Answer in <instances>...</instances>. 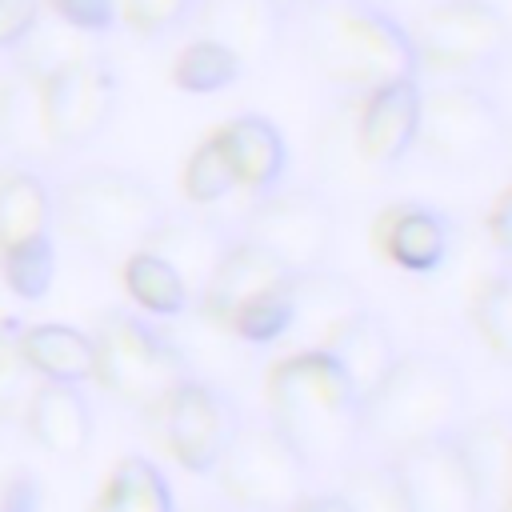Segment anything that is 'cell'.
Returning <instances> with one entry per match:
<instances>
[{
    "mask_svg": "<svg viewBox=\"0 0 512 512\" xmlns=\"http://www.w3.org/2000/svg\"><path fill=\"white\" fill-rule=\"evenodd\" d=\"M268 424L312 472L348 464L360 444V400L320 348H304L268 368Z\"/></svg>",
    "mask_w": 512,
    "mask_h": 512,
    "instance_id": "cell-1",
    "label": "cell"
},
{
    "mask_svg": "<svg viewBox=\"0 0 512 512\" xmlns=\"http://www.w3.org/2000/svg\"><path fill=\"white\" fill-rule=\"evenodd\" d=\"M468 416L464 372L436 352H400L388 376L360 400V444L380 460L420 440L448 436Z\"/></svg>",
    "mask_w": 512,
    "mask_h": 512,
    "instance_id": "cell-2",
    "label": "cell"
},
{
    "mask_svg": "<svg viewBox=\"0 0 512 512\" xmlns=\"http://www.w3.org/2000/svg\"><path fill=\"white\" fill-rule=\"evenodd\" d=\"M304 52L320 76L360 96L420 76L408 28L372 0H324L304 12Z\"/></svg>",
    "mask_w": 512,
    "mask_h": 512,
    "instance_id": "cell-3",
    "label": "cell"
},
{
    "mask_svg": "<svg viewBox=\"0 0 512 512\" xmlns=\"http://www.w3.org/2000/svg\"><path fill=\"white\" fill-rule=\"evenodd\" d=\"M164 212L156 188L128 168L92 164L52 188V224L92 256L124 260L140 252Z\"/></svg>",
    "mask_w": 512,
    "mask_h": 512,
    "instance_id": "cell-4",
    "label": "cell"
},
{
    "mask_svg": "<svg viewBox=\"0 0 512 512\" xmlns=\"http://www.w3.org/2000/svg\"><path fill=\"white\" fill-rule=\"evenodd\" d=\"M96 348V384L120 404L156 416L164 400L192 380V364L180 344L152 320L128 308H104L88 332Z\"/></svg>",
    "mask_w": 512,
    "mask_h": 512,
    "instance_id": "cell-5",
    "label": "cell"
},
{
    "mask_svg": "<svg viewBox=\"0 0 512 512\" xmlns=\"http://www.w3.org/2000/svg\"><path fill=\"white\" fill-rule=\"evenodd\" d=\"M504 140H508V120L484 88L464 80L424 88L416 144L436 168L476 172L504 156Z\"/></svg>",
    "mask_w": 512,
    "mask_h": 512,
    "instance_id": "cell-6",
    "label": "cell"
},
{
    "mask_svg": "<svg viewBox=\"0 0 512 512\" xmlns=\"http://www.w3.org/2000/svg\"><path fill=\"white\" fill-rule=\"evenodd\" d=\"M212 476L236 512H288L308 496L312 468L268 420H244Z\"/></svg>",
    "mask_w": 512,
    "mask_h": 512,
    "instance_id": "cell-7",
    "label": "cell"
},
{
    "mask_svg": "<svg viewBox=\"0 0 512 512\" xmlns=\"http://www.w3.org/2000/svg\"><path fill=\"white\" fill-rule=\"evenodd\" d=\"M408 36L416 68L436 76H484L496 72L512 52L504 28L480 0H440Z\"/></svg>",
    "mask_w": 512,
    "mask_h": 512,
    "instance_id": "cell-8",
    "label": "cell"
},
{
    "mask_svg": "<svg viewBox=\"0 0 512 512\" xmlns=\"http://www.w3.org/2000/svg\"><path fill=\"white\" fill-rule=\"evenodd\" d=\"M236 236L272 252L288 272H308V268H324V256L332 252L336 240V216L320 192L272 188L256 196Z\"/></svg>",
    "mask_w": 512,
    "mask_h": 512,
    "instance_id": "cell-9",
    "label": "cell"
},
{
    "mask_svg": "<svg viewBox=\"0 0 512 512\" xmlns=\"http://www.w3.org/2000/svg\"><path fill=\"white\" fill-rule=\"evenodd\" d=\"M116 96H120V80L104 52L80 56V60H68L60 68L44 72L40 76V116H44L48 144H60V148L92 144L108 128V120L116 112Z\"/></svg>",
    "mask_w": 512,
    "mask_h": 512,
    "instance_id": "cell-10",
    "label": "cell"
},
{
    "mask_svg": "<svg viewBox=\"0 0 512 512\" xmlns=\"http://www.w3.org/2000/svg\"><path fill=\"white\" fill-rule=\"evenodd\" d=\"M156 420H160V432H164L168 452L192 476H212L216 464L224 460L228 444L236 440L240 424H244L240 404L224 388L204 384L196 376L184 380L164 400V408L156 412Z\"/></svg>",
    "mask_w": 512,
    "mask_h": 512,
    "instance_id": "cell-11",
    "label": "cell"
},
{
    "mask_svg": "<svg viewBox=\"0 0 512 512\" xmlns=\"http://www.w3.org/2000/svg\"><path fill=\"white\" fill-rule=\"evenodd\" d=\"M384 468L400 492L404 512H480L484 508L480 488L452 432L384 456Z\"/></svg>",
    "mask_w": 512,
    "mask_h": 512,
    "instance_id": "cell-12",
    "label": "cell"
},
{
    "mask_svg": "<svg viewBox=\"0 0 512 512\" xmlns=\"http://www.w3.org/2000/svg\"><path fill=\"white\" fill-rule=\"evenodd\" d=\"M420 96H424L420 76L392 80V84H380L360 96V108L352 120V140L368 168H396L416 148Z\"/></svg>",
    "mask_w": 512,
    "mask_h": 512,
    "instance_id": "cell-13",
    "label": "cell"
},
{
    "mask_svg": "<svg viewBox=\"0 0 512 512\" xmlns=\"http://www.w3.org/2000/svg\"><path fill=\"white\" fill-rule=\"evenodd\" d=\"M288 280H292V272H288L272 252H264V248L252 244V240L232 236V244L224 248L220 264L212 268L208 284L196 292L192 304H196V312H200L204 320L228 328V320H232L244 304L260 300L264 292L284 288Z\"/></svg>",
    "mask_w": 512,
    "mask_h": 512,
    "instance_id": "cell-14",
    "label": "cell"
},
{
    "mask_svg": "<svg viewBox=\"0 0 512 512\" xmlns=\"http://www.w3.org/2000/svg\"><path fill=\"white\" fill-rule=\"evenodd\" d=\"M376 252L404 272H436L452 248V224L440 208L400 200L388 204L372 224Z\"/></svg>",
    "mask_w": 512,
    "mask_h": 512,
    "instance_id": "cell-15",
    "label": "cell"
},
{
    "mask_svg": "<svg viewBox=\"0 0 512 512\" xmlns=\"http://www.w3.org/2000/svg\"><path fill=\"white\" fill-rule=\"evenodd\" d=\"M196 20L208 40L224 44L240 56V64H264L288 24V8L280 0H200Z\"/></svg>",
    "mask_w": 512,
    "mask_h": 512,
    "instance_id": "cell-16",
    "label": "cell"
},
{
    "mask_svg": "<svg viewBox=\"0 0 512 512\" xmlns=\"http://www.w3.org/2000/svg\"><path fill=\"white\" fill-rule=\"evenodd\" d=\"M288 296H292V332L288 336H300L296 352L320 348L348 316L364 312V296H360L356 280L344 272H332V268L292 272Z\"/></svg>",
    "mask_w": 512,
    "mask_h": 512,
    "instance_id": "cell-17",
    "label": "cell"
},
{
    "mask_svg": "<svg viewBox=\"0 0 512 512\" xmlns=\"http://www.w3.org/2000/svg\"><path fill=\"white\" fill-rule=\"evenodd\" d=\"M24 428L44 452H52L60 460H80L92 444L96 416H92V404H88L84 388H76V384H36L24 400Z\"/></svg>",
    "mask_w": 512,
    "mask_h": 512,
    "instance_id": "cell-18",
    "label": "cell"
},
{
    "mask_svg": "<svg viewBox=\"0 0 512 512\" xmlns=\"http://www.w3.org/2000/svg\"><path fill=\"white\" fill-rule=\"evenodd\" d=\"M212 140L224 152V160L236 176V188H252L256 196H264L288 172V144H284L280 128L260 112L232 116L228 124H220L212 132Z\"/></svg>",
    "mask_w": 512,
    "mask_h": 512,
    "instance_id": "cell-19",
    "label": "cell"
},
{
    "mask_svg": "<svg viewBox=\"0 0 512 512\" xmlns=\"http://www.w3.org/2000/svg\"><path fill=\"white\" fill-rule=\"evenodd\" d=\"M232 236L236 232H224L220 220H212V216L164 212V220L156 224V232H152V240L144 248L156 252L160 260H168L184 276V284H188V292L196 300V292L208 284V276L220 264V256L232 244Z\"/></svg>",
    "mask_w": 512,
    "mask_h": 512,
    "instance_id": "cell-20",
    "label": "cell"
},
{
    "mask_svg": "<svg viewBox=\"0 0 512 512\" xmlns=\"http://www.w3.org/2000/svg\"><path fill=\"white\" fill-rule=\"evenodd\" d=\"M320 352L340 368V376L348 380V388L356 392V400H364L384 376H388V368L396 364V340H392V332L384 328V320L376 316V312H356V316H348L324 344H320Z\"/></svg>",
    "mask_w": 512,
    "mask_h": 512,
    "instance_id": "cell-21",
    "label": "cell"
},
{
    "mask_svg": "<svg viewBox=\"0 0 512 512\" xmlns=\"http://www.w3.org/2000/svg\"><path fill=\"white\" fill-rule=\"evenodd\" d=\"M452 440L480 488V500H496L500 508L512 488V412L464 416L452 428Z\"/></svg>",
    "mask_w": 512,
    "mask_h": 512,
    "instance_id": "cell-22",
    "label": "cell"
},
{
    "mask_svg": "<svg viewBox=\"0 0 512 512\" xmlns=\"http://www.w3.org/2000/svg\"><path fill=\"white\" fill-rule=\"evenodd\" d=\"M20 356L28 364L32 376H40L44 384H84L96 376V348L92 336L84 328L72 324H24L20 332Z\"/></svg>",
    "mask_w": 512,
    "mask_h": 512,
    "instance_id": "cell-23",
    "label": "cell"
},
{
    "mask_svg": "<svg viewBox=\"0 0 512 512\" xmlns=\"http://www.w3.org/2000/svg\"><path fill=\"white\" fill-rule=\"evenodd\" d=\"M52 236V188L32 168H4L0 172V256Z\"/></svg>",
    "mask_w": 512,
    "mask_h": 512,
    "instance_id": "cell-24",
    "label": "cell"
},
{
    "mask_svg": "<svg viewBox=\"0 0 512 512\" xmlns=\"http://www.w3.org/2000/svg\"><path fill=\"white\" fill-rule=\"evenodd\" d=\"M92 512H180V508L160 464L132 452L116 460L100 496L92 500Z\"/></svg>",
    "mask_w": 512,
    "mask_h": 512,
    "instance_id": "cell-25",
    "label": "cell"
},
{
    "mask_svg": "<svg viewBox=\"0 0 512 512\" xmlns=\"http://www.w3.org/2000/svg\"><path fill=\"white\" fill-rule=\"evenodd\" d=\"M120 284L132 296V304L140 308V316L172 320V316H184L192 308V292H188L184 276L148 248L120 260Z\"/></svg>",
    "mask_w": 512,
    "mask_h": 512,
    "instance_id": "cell-26",
    "label": "cell"
},
{
    "mask_svg": "<svg viewBox=\"0 0 512 512\" xmlns=\"http://www.w3.org/2000/svg\"><path fill=\"white\" fill-rule=\"evenodd\" d=\"M32 136L48 144L40 116V76L12 64V72L0 80V144L16 152H32Z\"/></svg>",
    "mask_w": 512,
    "mask_h": 512,
    "instance_id": "cell-27",
    "label": "cell"
},
{
    "mask_svg": "<svg viewBox=\"0 0 512 512\" xmlns=\"http://www.w3.org/2000/svg\"><path fill=\"white\" fill-rule=\"evenodd\" d=\"M244 64L236 52H228L224 44L208 40V36H196L188 40L176 60H172V84L180 92H192V96H212V92H224L240 80Z\"/></svg>",
    "mask_w": 512,
    "mask_h": 512,
    "instance_id": "cell-28",
    "label": "cell"
},
{
    "mask_svg": "<svg viewBox=\"0 0 512 512\" xmlns=\"http://www.w3.org/2000/svg\"><path fill=\"white\" fill-rule=\"evenodd\" d=\"M468 316L484 348L500 364H512V268H500L476 284Z\"/></svg>",
    "mask_w": 512,
    "mask_h": 512,
    "instance_id": "cell-29",
    "label": "cell"
},
{
    "mask_svg": "<svg viewBox=\"0 0 512 512\" xmlns=\"http://www.w3.org/2000/svg\"><path fill=\"white\" fill-rule=\"evenodd\" d=\"M0 272H4V284L16 300H44L52 280H56V244L52 236H40V240H28L12 252L0 256Z\"/></svg>",
    "mask_w": 512,
    "mask_h": 512,
    "instance_id": "cell-30",
    "label": "cell"
},
{
    "mask_svg": "<svg viewBox=\"0 0 512 512\" xmlns=\"http://www.w3.org/2000/svg\"><path fill=\"white\" fill-rule=\"evenodd\" d=\"M180 188H184L188 204H196V208H212L236 192V176H232V168H228V160L212 136L192 148L184 176H180Z\"/></svg>",
    "mask_w": 512,
    "mask_h": 512,
    "instance_id": "cell-31",
    "label": "cell"
},
{
    "mask_svg": "<svg viewBox=\"0 0 512 512\" xmlns=\"http://www.w3.org/2000/svg\"><path fill=\"white\" fill-rule=\"evenodd\" d=\"M228 332L240 336L244 344H276V340H288V332H292V296H288V284L276 288V292H264L252 304H244L228 320Z\"/></svg>",
    "mask_w": 512,
    "mask_h": 512,
    "instance_id": "cell-32",
    "label": "cell"
},
{
    "mask_svg": "<svg viewBox=\"0 0 512 512\" xmlns=\"http://www.w3.org/2000/svg\"><path fill=\"white\" fill-rule=\"evenodd\" d=\"M352 512H404L400 492L384 468V460H364L344 468V488H336Z\"/></svg>",
    "mask_w": 512,
    "mask_h": 512,
    "instance_id": "cell-33",
    "label": "cell"
},
{
    "mask_svg": "<svg viewBox=\"0 0 512 512\" xmlns=\"http://www.w3.org/2000/svg\"><path fill=\"white\" fill-rule=\"evenodd\" d=\"M20 332H24L20 316H0V420H12L32 392L28 388L32 372L20 356Z\"/></svg>",
    "mask_w": 512,
    "mask_h": 512,
    "instance_id": "cell-34",
    "label": "cell"
},
{
    "mask_svg": "<svg viewBox=\"0 0 512 512\" xmlns=\"http://www.w3.org/2000/svg\"><path fill=\"white\" fill-rule=\"evenodd\" d=\"M116 8L136 36H168L196 20L200 0H116Z\"/></svg>",
    "mask_w": 512,
    "mask_h": 512,
    "instance_id": "cell-35",
    "label": "cell"
},
{
    "mask_svg": "<svg viewBox=\"0 0 512 512\" xmlns=\"http://www.w3.org/2000/svg\"><path fill=\"white\" fill-rule=\"evenodd\" d=\"M48 16L88 40H100L108 36L116 24H120V8L116 0H44Z\"/></svg>",
    "mask_w": 512,
    "mask_h": 512,
    "instance_id": "cell-36",
    "label": "cell"
},
{
    "mask_svg": "<svg viewBox=\"0 0 512 512\" xmlns=\"http://www.w3.org/2000/svg\"><path fill=\"white\" fill-rule=\"evenodd\" d=\"M44 508V484L32 468H8L0 480V512H40Z\"/></svg>",
    "mask_w": 512,
    "mask_h": 512,
    "instance_id": "cell-37",
    "label": "cell"
},
{
    "mask_svg": "<svg viewBox=\"0 0 512 512\" xmlns=\"http://www.w3.org/2000/svg\"><path fill=\"white\" fill-rule=\"evenodd\" d=\"M44 0H0V52H16L36 28Z\"/></svg>",
    "mask_w": 512,
    "mask_h": 512,
    "instance_id": "cell-38",
    "label": "cell"
},
{
    "mask_svg": "<svg viewBox=\"0 0 512 512\" xmlns=\"http://www.w3.org/2000/svg\"><path fill=\"white\" fill-rule=\"evenodd\" d=\"M488 236H492L496 252L512 260V184L500 192V200L488 212Z\"/></svg>",
    "mask_w": 512,
    "mask_h": 512,
    "instance_id": "cell-39",
    "label": "cell"
},
{
    "mask_svg": "<svg viewBox=\"0 0 512 512\" xmlns=\"http://www.w3.org/2000/svg\"><path fill=\"white\" fill-rule=\"evenodd\" d=\"M288 512H352L348 508V500L340 496V492H308L296 508H288Z\"/></svg>",
    "mask_w": 512,
    "mask_h": 512,
    "instance_id": "cell-40",
    "label": "cell"
},
{
    "mask_svg": "<svg viewBox=\"0 0 512 512\" xmlns=\"http://www.w3.org/2000/svg\"><path fill=\"white\" fill-rule=\"evenodd\" d=\"M492 16H496V24L504 28V36H508V44H512V0H480Z\"/></svg>",
    "mask_w": 512,
    "mask_h": 512,
    "instance_id": "cell-41",
    "label": "cell"
},
{
    "mask_svg": "<svg viewBox=\"0 0 512 512\" xmlns=\"http://www.w3.org/2000/svg\"><path fill=\"white\" fill-rule=\"evenodd\" d=\"M184 512H236V508L224 504V500H204V504H192V508H184Z\"/></svg>",
    "mask_w": 512,
    "mask_h": 512,
    "instance_id": "cell-42",
    "label": "cell"
},
{
    "mask_svg": "<svg viewBox=\"0 0 512 512\" xmlns=\"http://www.w3.org/2000/svg\"><path fill=\"white\" fill-rule=\"evenodd\" d=\"M280 4H284L288 16H292V12H312V8H320L324 0H280Z\"/></svg>",
    "mask_w": 512,
    "mask_h": 512,
    "instance_id": "cell-43",
    "label": "cell"
},
{
    "mask_svg": "<svg viewBox=\"0 0 512 512\" xmlns=\"http://www.w3.org/2000/svg\"><path fill=\"white\" fill-rule=\"evenodd\" d=\"M504 156L512 160V124H508V140H504Z\"/></svg>",
    "mask_w": 512,
    "mask_h": 512,
    "instance_id": "cell-44",
    "label": "cell"
},
{
    "mask_svg": "<svg viewBox=\"0 0 512 512\" xmlns=\"http://www.w3.org/2000/svg\"><path fill=\"white\" fill-rule=\"evenodd\" d=\"M500 512H512V500H504V504H500Z\"/></svg>",
    "mask_w": 512,
    "mask_h": 512,
    "instance_id": "cell-45",
    "label": "cell"
},
{
    "mask_svg": "<svg viewBox=\"0 0 512 512\" xmlns=\"http://www.w3.org/2000/svg\"><path fill=\"white\" fill-rule=\"evenodd\" d=\"M372 4H384V0H372Z\"/></svg>",
    "mask_w": 512,
    "mask_h": 512,
    "instance_id": "cell-46",
    "label": "cell"
}]
</instances>
